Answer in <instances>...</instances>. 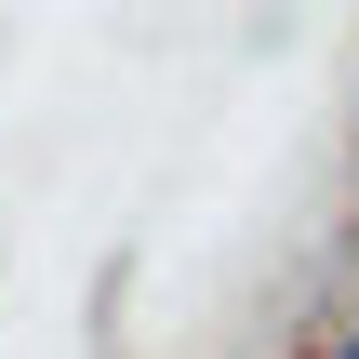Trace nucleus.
<instances>
[{"instance_id": "f257e3e1", "label": "nucleus", "mask_w": 359, "mask_h": 359, "mask_svg": "<svg viewBox=\"0 0 359 359\" xmlns=\"http://www.w3.org/2000/svg\"><path fill=\"white\" fill-rule=\"evenodd\" d=\"M346 359H359V333H346Z\"/></svg>"}]
</instances>
